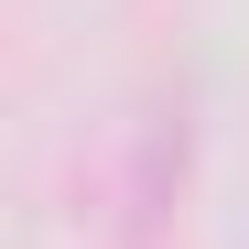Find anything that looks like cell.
I'll list each match as a JSON object with an SVG mask.
<instances>
[{"label":"cell","mask_w":249,"mask_h":249,"mask_svg":"<svg viewBox=\"0 0 249 249\" xmlns=\"http://www.w3.org/2000/svg\"><path fill=\"white\" fill-rule=\"evenodd\" d=\"M184 174H195V119L184 87H162L130 130V162H119V249H162L184 217Z\"/></svg>","instance_id":"cell-1"}]
</instances>
